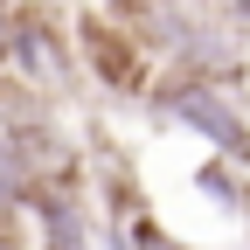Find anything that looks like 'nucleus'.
Masks as SVG:
<instances>
[{
  "instance_id": "nucleus-3",
  "label": "nucleus",
  "mask_w": 250,
  "mask_h": 250,
  "mask_svg": "<svg viewBox=\"0 0 250 250\" xmlns=\"http://www.w3.org/2000/svg\"><path fill=\"white\" fill-rule=\"evenodd\" d=\"M243 223H250V208H243Z\"/></svg>"
},
{
  "instance_id": "nucleus-2",
  "label": "nucleus",
  "mask_w": 250,
  "mask_h": 250,
  "mask_svg": "<svg viewBox=\"0 0 250 250\" xmlns=\"http://www.w3.org/2000/svg\"><path fill=\"white\" fill-rule=\"evenodd\" d=\"M83 62L118 90V98L153 90V49L132 35V28H118V21H98V14L83 21Z\"/></svg>"
},
{
  "instance_id": "nucleus-1",
  "label": "nucleus",
  "mask_w": 250,
  "mask_h": 250,
  "mask_svg": "<svg viewBox=\"0 0 250 250\" xmlns=\"http://www.w3.org/2000/svg\"><path fill=\"white\" fill-rule=\"evenodd\" d=\"M167 118H181L188 132H202L215 153H223V160H236V167H250V111L229 98V90H215V83H174L167 90Z\"/></svg>"
}]
</instances>
